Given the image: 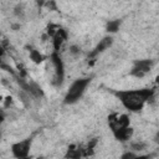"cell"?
Here are the masks:
<instances>
[{"mask_svg": "<svg viewBox=\"0 0 159 159\" xmlns=\"http://www.w3.org/2000/svg\"><path fill=\"white\" fill-rule=\"evenodd\" d=\"M130 148L133 152H140L147 148V144L143 142H133V143H130Z\"/></svg>", "mask_w": 159, "mask_h": 159, "instance_id": "9a60e30c", "label": "cell"}, {"mask_svg": "<svg viewBox=\"0 0 159 159\" xmlns=\"http://www.w3.org/2000/svg\"><path fill=\"white\" fill-rule=\"evenodd\" d=\"M11 103V98L10 97H6V102H5V107H9V104Z\"/></svg>", "mask_w": 159, "mask_h": 159, "instance_id": "7402d4cb", "label": "cell"}, {"mask_svg": "<svg viewBox=\"0 0 159 159\" xmlns=\"http://www.w3.org/2000/svg\"><path fill=\"white\" fill-rule=\"evenodd\" d=\"M134 159H150V155H137Z\"/></svg>", "mask_w": 159, "mask_h": 159, "instance_id": "44dd1931", "label": "cell"}, {"mask_svg": "<svg viewBox=\"0 0 159 159\" xmlns=\"http://www.w3.org/2000/svg\"><path fill=\"white\" fill-rule=\"evenodd\" d=\"M135 157H137V155H135L134 152H125L124 154H122L120 159H134Z\"/></svg>", "mask_w": 159, "mask_h": 159, "instance_id": "e0dca14e", "label": "cell"}, {"mask_svg": "<svg viewBox=\"0 0 159 159\" xmlns=\"http://www.w3.org/2000/svg\"><path fill=\"white\" fill-rule=\"evenodd\" d=\"M15 14H16L17 16H22V15H24V11H22V7H21L20 5L15 7Z\"/></svg>", "mask_w": 159, "mask_h": 159, "instance_id": "d6986e66", "label": "cell"}, {"mask_svg": "<svg viewBox=\"0 0 159 159\" xmlns=\"http://www.w3.org/2000/svg\"><path fill=\"white\" fill-rule=\"evenodd\" d=\"M129 117L127 114H111L108 117V124L113 130L118 129V128H125V127H129Z\"/></svg>", "mask_w": 159, "mask_h": 159, "instance_id": "8992f818", "label": "cell"}, {"mask_svg": "<svg viewBox=\"0 0 159 159\" xmlns=\"http://www.w3.org/2000/svg\"><path fill=\"white\" fill-rule=\"evenodd\" d=\"M112 93L130 112L142 111L144 104L153 96H155V92L152 88H140V89H129V91L128 89L127 91H112Z\"/></svg>", "mask_w": 159, "mask_h": 159, "instance_id": "6da1fadb", "label": "cell"}, {"mask_svg": "<svg viewBox=\"0 0 159 159\" xmlns=\"http://www.w3.org/2000/svg\"><path fill=\"white\" fill-rule=\"evenodd\" d=\"M31 148V138L20 140L11 145V153L16 159H25L29 157Z\"/></svg>", "mask_w": 159, "mask_h": 159, "instance_id": "5b68a950", "label": "cell"}, {"mask_svg": "<svg viewBox=\"0 0 159 159\" xmlns=\"http://www.w3.org/2000/svg\"><path fill=\"white\" fill-rule=\"evenodd\" d=\"M120 24H122L120 20H111V21H108L107 25H106V30H107V32H111V34L117 32V31L119 30Z\"/></svg>", "mask_w": 159, "mask_h": 159, "instance_id": "4fadbf2b", "label": "cell"}, {"mask_svg": "<svg viewBox=\"0 0 159 159\" xmlns=\"http://www.w3.org/2000/svg\"><path fill=\"white\" fill-rule=\"evenodd\" d=\"M83 158V148L76 144H71L65 154V159H82Z\"/></svg>", "mask_w": 159, "mask_h": 159, "instance_id": "30bf717a", "label": "cell"}, {"mask_svg": "<svg viewBox=\"0 0 159 159\" xmlns=\"http://www.w3.org/2000/svg\"><path fill=\"white\" fill-rule=\"evenodd\" d=\"M91 83V77H84V78H78L68 88L65 98H63V102L66 104H73L76 103L84 93L87 86Z\"/></svg>", "mask_w": 159, "mask_h": 159, "instance_id": "7a4b0ae2", "label": "cell"}, {"mask_svg": "<svg viewBox=\"0 0 159 159\" xmlns=\"http://www.w3.org/2000/svg\"><path fill=\"white\" fill-rule=\"evenodd\" d=\"M2 120H4V113L0 111V124L2 123Z\"/></svg>", "mask_w": 159, "mask_h": 159, "instance_id": "603a6c76", "label": "cell"}, {"mask_svg": "<svg viewBox=\"0 0 159 159\" xmlns=\"http://www.w3.org/2000/svg\"><path fill=\"white\" fill-rule=\"evenodd\" d=\"M25 159H30V158H29V157H27V158H25Z\"/></svg>", "mask_w": 159, "mask_h": 159, "instance_id": "484cf974", "label": "cell"}, {"mask_svg": "<svg viewBox=\"0 0 159 159\" xmlns=\"http://www.w3.org/2000/svg\"><path fill=\"white\" fill-rule=\"evenodd\" d=\"M4 52H5V51H4V48H2L1 46H0V58H1L2 56H4Z\"/></svg>", "mask_w": 159, "mask_h": 159, "instance_id": "cb8c5ba5", "label": "cell"}, {"mask_svg": "<svg viewBox=\"0 0 159 159\" xmlns=\"http://www.w3.org/2000/svg\"><path fill=\"white\" fill-rule=\"evenodd\" d=\"M113 135L119 142H127L133 135V128L130 125L129 127H125V128H118V129L113 130Z\"/></svg>", "mask_w": 159, "mask_h": 159, "instance_id": "9c48e42d", "label": "cell"}, {"mask_svg": "<svg viewBox=\"0 0 159 159\" xmlns=\"http://www.w3.org/2000/svg\"><path fill=\"white\" fill-rule=\"evenodd\" d=\"M27 83H29V96L31 94V96L35 97V98H41V97L43 96L42 88H41L36 82L30 81V82H27Z\"/></svg>", "mask_w": 159, "mask_h": 159, "instance_id": "8fae6325", "label": "cell"}, {"mask_svg": "<svg viewBox=\"0 0 159 159\" xmlns=\"http://www.w3.org/2000/svg\"><path fill=\"white\" fill-rule=\"evenodd\" d=\"M70 52L73 53V55H78V53H80V47L76 46V45H72V46L70 47Z\"/></svg>", "mask_w": 159, "mask_h": 159, "instance_id": "ac0fdd59", "label": "cell"}, {"mask_svg": "<svg viewBox=\"0 0 159 159\" xmlns=\"http://www.w3.org/2000/svg\"><path fill=\"white\" fill-rule=\"evenodd\" d=\"M50 61H51V63L53 65V68H55L53 77L51 80V84L53 87H60L63 82V78H65V66H63L62 58L58 55V52H52L50 55Z\"/></svg>", "mask_w": 159, "mask_h": 159, "instance_id": "3957f363", "label": "cell"}, {"mask_svg": "<svg viewBox=\"0 0 159 159\" xmlns=\"http://www.w3.org/2000/svg\"><path fill=\"white\" fill-rule=\"evenodd\" d=\"M153 66H154V61L153 60H135L133 62V67H132L129 75L134 76L137 78H142L148 72L152 71Z\"/></svg>", "mask_w": 159, "mask_h": 159, "instance_id": "277c9868", "label": "cell"}, {"mask_svg": "<svg viewBox=\"0 0 159 159\" xmlns=\"http://www.w3.org/2000/svg\"><path fill=\"white\" fill-rule=\"evenodd\" d=\"M36 159H43V157H39V158H36Z\"/></svg>", "mask_w": 159, "mask_h": 159, "instance_id": "d4e9b609", "label": "cell"}, {"mask_svg": "<svg viewBox=\"0 0 159 159\" xmlns=\"http://www.w3.org/2000/svg\"><path fill=\"white\" fill-rule=\"evenodd\" d=\"M112 43H113V39H112L111 36H106V37H103V39L97 43V46L89 52L88 57H89V58H94L97 55H99L101 52H103L104 50H107L108 47H111Z\"/></svg>", "mask_w": 159, "mask_h": 159, "instance_id": "52a82bcc", "label": "cell"}, {"mask_svg": "<svg viewBox=\"0 0 159 159\" xmlns=\"http://www.w3.org/2000/svg\"><path fill=\"white\" fill-rule=\"evenodd\" d=\"M58 29H60L58 26H56V25H53V24H50V25L47 26V35L51 36V37H53V35L56 34V31H57Z\"/></svg>", "mask_w": 159, "mask_h": 159, "instance_id": "2e32d148", "label": "cell"}, {"mask_svg": "<svg viewBox=\"0 0 159 159\" xmlns=\"http://www.w3.org/2000/svg\"><path fill=\"white\" fill-rule=\"evenodd\" d=\"M97 143H98V138H92V139L88 142L87 147L83 149V157H89V155H92V154L94 153V148H96Z\"/></svg>", "mask_w": 159, "mask_h": 159, "instance_id": "7c38bea8", "label": "cell"}, {"mask_svg": "<svg viewBox=\"0 0 159 159\" xmlns=\"http://www.w3.org/2000/svg\"><path fill=\"white\" fill-rule=\"evenodd\" d=\"M30 58L32 60V62H35V63H41L42 61H43V56L37 51V50H34V48H31L30 50Z\"/></svg>", "mask_w": 159, "mask_h": 159, "instance_id": "5bb4252c", "label": "cell"}, {"mask_svg": "<svg viewBox=\"0 0 159 159\" xmlns=\"http://www.w3.org/2000/svg\"><path fill=\"white\" fill-rule=\"evenodd\" d=\"M66 40H67V32H66V30H63V29L60 27V29L56 31V34L53 35V37H52L53 52H58L60 48H61V46H62V43H63Z\"/></svg>", "mask_w": 159, "mask_h": 159, "instance_id": "ba28073f", "label": "cell"}, {"mask_svg": "<svg viewBox=\"0 0 159 159\" xmlns=\"http://www.w3.org/2000/svg\"><path fill=\"white\" fill-rule=\"evenodd\" d=\"M45 5H46L48 9H50V7H52V10H57V6H56V2H55V1H50V2H46Z\"/></svg>", "mask_w": 159, "mask_h": 159, "instance_id": "ffe728a7", "label": "cell"}]
</instances>
